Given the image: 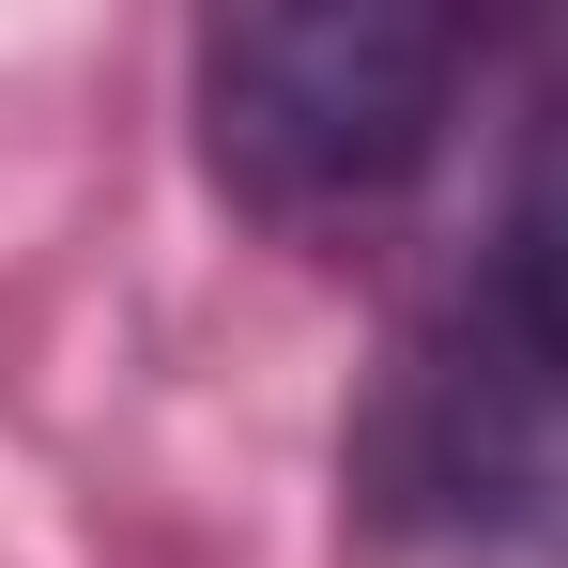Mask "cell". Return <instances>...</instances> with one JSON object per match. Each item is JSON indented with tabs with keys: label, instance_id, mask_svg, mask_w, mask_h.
Here are the masks:
<instances>
[{
	"label": "cell",
	"instance_id": "6da1fadb",
	"mask_svg": "<svg viewBox=\"0 0 568 568\" xmlns=\"http://www.w3.org/2000/svg\"><path fill=\"white\" fill-rule=\"evenodd\" d=\"M462 62L476 31L430 0H246L200 31V154L231 200H262L292 231L384 215L446 154Z\"/></svg>",
	"mask_w": 568,
	"mask_h": 568
},
{
	"label": "cell",
	"instance_id": "7a4b0ae2",
	"mask_svg": "<svg viewBox=\"0 0 568 568\" xmlns=\"http://www.w3.org/2000/svg\"><path fill=\"white\" fill-rule=\"evenodd\" d=\"M354 491L446 568H568V369L507 307H462L354 430Z\"/></svg>",
	"mask_w": 568,
	"mask_h": 568
},
{
	"label": "cell",
	"instance_id": "3957f363",
	"mask_svg": "<svg viewBox=\"0 0 568 568\" xmlns=\"http://www.w3.org/2000/svg\"><path fill=\"white\" fill-rule=\"evenodd\" d=\"M491 307L568 369V78L554 108L523 123V170H507V262H491Z\"/></svg>",
	"mask_w": 568,
	"mask_h": 568
}]
</instances>
